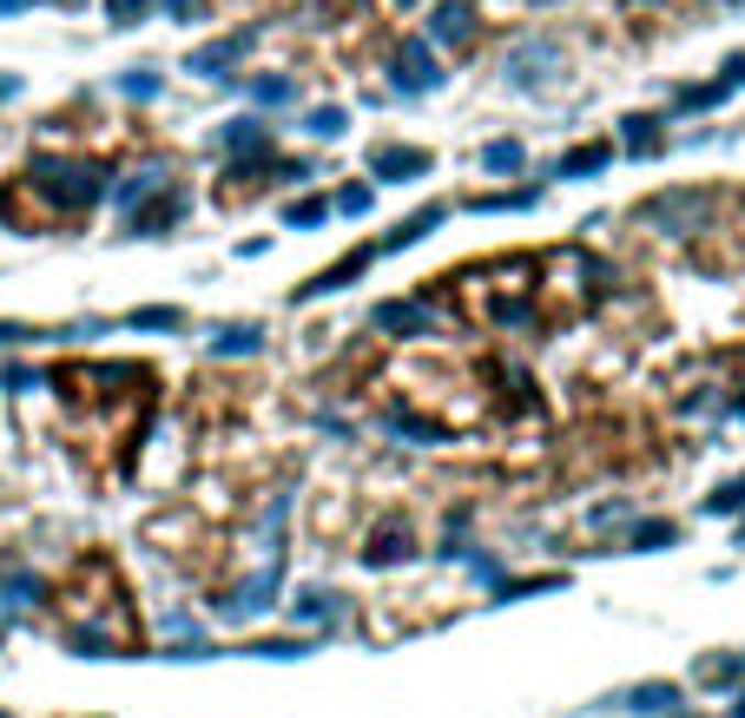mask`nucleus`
Returning <instances> with one entry per match:
<instances>
[{
  "label": "nucleus",
  "mask_w": 745,
  "mask_h": 718,
  "mask_svg": "<svg viewBox=\"0 0 745 718\" xmlns=\"http://www.w3.org/2000/svg\"><path fill=\"white\" fill-rule=\"evenodd\" d=\"M251 46H258V26H238V33H224V40L191 46V53H185V73H198V79H231V66H238Z\"/></svg>",
  "instance_id": "nucleus-6"
},
{
  "label": "nucleus",
  "mask_w": 745,
  "mask_h": 718,
  "mask_svg": "<svg viewBox=\"0 0 745 718\" xmlns=\"http://www.w3.org/2000/svg\"><path fill=\"white\" fill-rule=\"evenodd\" d=\"M33 0H0V20H13V13H26Z\"/></svg>",
  "instance_id": "nucleus-33"
},
{
  "label": "nucleus",
  "mask_w": 745,
  "mask_h": 718,
  "mask_svg": "<svg viewBox=\"0 0 745 718\" xmlns=\"http://www.w3.org/2000/svg\"><path fill=\"white\" fill-rule=\"evenodd\" d=\"M370 323L376 330H396V336H429V303H376Z\"/></svg>",
  "instance_id": "nucleus-12"
},
{
  "label": "nucleus",
  "mask_w": 745,
  "mask_h": 718,
  "mask_svg": "<svg viewBox=\"0 0 745 718\" xmlns=\"http://www.w3.org/2000/svg\"><path fill=\"white\" fill-rule=\"evenodd\" d=\"M535 198H541L535 185H522V191H489V198L475 191V198H469V211H528Z\"/></svg>",
  "instance_id": "nucleus-20"
},
{
  "label": "nucleus",
  "mask_w": 745,
  "mask_h": 718,
  "mask_svg": "<svg viewBox=\"0 0 745 718\" xmlns=\"http://www.w3.org/2000/svg\"><path fill=\"white\" fill-rule=\"evenodd\" d=\"M324 218H330V198H291V205H284V224H291V231H310V224H324Z\"/></svg>",
  "instance_id": "nucleus-21"
},
{
  "label": "nucleus",
  "mask_w": 745,
  "mask_h": 718,
  "mask_svg": "<svg viewBox=\"0 0 745 718\" xmlns=\"http://www.w3.org/2000/svg\"><path fill=\"white\" fill-rule=\"evenodd\" d=\"M152 7H158L165 20H205V13H211V0H152Z\"/></svg>",
  "instance_id": "nucleus-27"
},
{
  "label": "nucleus",
  "mask_w": 745,
  "mask_h": 718,
  "mask_svg": "<svg viewBox=\"0 0 745 718\" xmlns=\"http://www.w3.org/2000/svg\"><path fill=\"white\" fill-rule=\"evenodd\" d=\"M119 92L145 106V99H158V92H165V79H158V73H145V66H132V73H119Z\"/></svg>",
  "instance_id": "nucleus-23"
},
{
  "label": "nucleus",
  "mask_w": 745,
  "mask_h": 718,
  "mask_svg": "<svg viewBox=\"0 0 745 718\" xmlns=\"http://www.w3.org/2000/svg\"><path fill=\"white\" fill-rule=\"evenodd\" d=\"M383 73H390V92H403V99H423V92H436V86L449 79V73H442V53L429 46V33H403V40H390Z\"/></svg>",
  "instance_id": "nucleus-3"
},
{
  "label": "nucleus",
  "mask_w": 745,
  "mask_h": 718,
  "mask_svg": "<svg viewBox=\"0 0 745 718\" xmlns=\"http://www.w3.org/2000/svg\"><path fill=\"white\" fill-rule=\"evenodd\" d=\"M145 13H152V0H106V20L112 26H139Z\"/></svg>",
  "instance_id": "nucleus-25"
},
{
  "label": "nucleus",
  "mask_w": 745,
  "mask_h": 718,
  "mask_svg": "<svg viewBox=\"0 0 745 718\" xmlns=\"http://www.w3.org/2000/svg\"><path fill=\"white\" fill-rule=\"evenodd\" d=\"M20 92V73H0V99H13Z\"/></svg>",
  "instance_id": "nucleus-32"
},
{
  "label": "nucleus",
  "mask_w": 745,
  "mask_h": 718,
  "mask_svg": "<svg viewBox=\"0 0 745 718\" xmlns=\"http://www.w3.org/2000/svg\"><path fill=\"white\" fill-rule=\"evenodd\" d=\"M40 330H26V323H0V343H33Z\"/></svg>",
  "instance_id": "nucleus-30"
},
{
  "label": "nucleus",
  "mask_w": 745,
  "mask_h": 718,
  "mask_svg": "<svg viewBox=\"0 0 745 718\" xmlns=\"http://www.w3.org/2000/svg\"><path fill=\"white\" fill-rule=\"evenodd\" d=\"M370 264H376V244H357L350 257H337L330 270H317V277H310V284L297 290V297H324V290H343V284H350V277H363Z\"/></svg>",
  "instance_id": "nucleus-10"
},
{
  "label": "nucleus",
  "mask_w": 745,
  "mask_h": 718,
  "mask_svg": "<svg viewBox=\"0 0 745 718\" xmlns=\"http://www.w3.org/2000/svg\"><path fill=\"white\" fill-rule=\"evenodd\" d=\"M627 7H634V13H667L673 0H627Z\"/></svg>",
  "instance_id": "nucleus-31"
},
{
  "label": "nucleus",
  "mask_w": 745,
  "mask_h": 718,
  "mask_svg": "<svg viewBox=\"0 0 745 718\" xmlns=\"http://www.w3.org/2000/svg\"><path fill=\"white\" fill-rule=\"evenodd\" d=\"M561 66H568V46H561L555 33H528V40H515V46H508V59H502L508 86H522V92L555 86V73H561Z\"/></svg>",
  "instance_id": "nucleus-4"
},
{
  "label": "nucleus",
  "mask_w": 745,
  "mask_h": 718,
  "mask_svg": "<svg viewBox=\"0 0 745 718\" xmlns=\"http://www.w3.org/2000/svg\"><path fill=\"white\" fill-rule=\"evenodd\" d=\"M337 211H343V218H363V211H370V185H350V191L337 198Z\"/></svg>",
  "instance_id": "nucleus-28"
},
{
  "label": "nucleus",
  "mask_w": 745,
  "mask_h": 718,
  "mask_svg": "<svg viewBox=\"0 0 745 718\" xmlns=\"http://www.w3.org/2000/svg\"><path fill=\"white\" fill-rule=\"evenodd\" d=\"M370 172L376 178H429L436 158L423 145H370Z\"/></svg>",
  "instance_id": "nucleus-7"
},
{
  "label": "nucleus",
  "mask_w": 745,
  "mask_h": 718,
  "mask_svg": "<svg viewBox=\"0 0 745 718\" xmlns=\"http://www.w3.org/2000/svg\"><path fill=\"white\" fill-rule=\"evenodd\" d=\"M211 350H218V356H258L264 343H258V330H244V323H231V330H218V336H211Z\"/></svg>",
  "instance_id": "nucleus-22"
},
{
  "label": "nucleus",
  "mask_w": 745,
  "mask_h": 718,
  "mask_svg": "<svg viewBox=\"0 0 745 718\" xmlns=\"http://www.w3.org/2000/svg\"><path fill=\"white\" fill-rule=\"evenodd\" d=\"M264 145H271V125L251 119V112H238V119L218 125V152H224V158H231V152H264Z\"/></svg>",
  "instance_id": "nucleus-11"
},
{
  "label": "nucleus",
  "mask_w": 745,
  "mask_h": 718,
  "mask_svg": "<svg viewBox=\"0 0 745 718\" xmlns=\"http://www.w3.org/2000/svg\"><path fill=\"white\" fill-rule=\"evenodd\" d=\"M442 218H449L442 205H429V211H409V218H403V224H396V231H390V238L376 244V257H390V251H403V244H416V238H429V231H436Z\"/></svg>",
  "instance_id": "nucleus-14"
},
{
  "label": "nucleus",
  "mask_w": 745,
  "mask_h": 718,
  "mask_svg": "<svg viewBox=\"0 0 745 718\" xmlns=\"http://www.w3.org/2000/svg\"><path fill=\"white\" fill-rule=\"evenodd\" d=\"M277 600V567H264V574H251L244 587H231L224 600H218V614H231V620H244V614H264Z\"/></svg>",
  "instance_id": "nucleus-9"
},
{
  "label": "nucleus",
  "mask_w": 745,
  "mask_h": 718,
  "mask_svg": "<svg viewBox=\"0 0 745 718\" xmlns=\"http://www.w3.org/2000/svg\"><path fill=\"white\" fill-rule=\"evenodd\" d=\"M660 541H673V528H667V521H647V528H634V548H660Z\"/></svg>",
  "instance_id": "nucleus-29"
},
{
  "label": "nucleus",
  "mask_w": 745,
  "mask_h": 718,
  "mask_svg": "<svg viewBox=\"0 0 745 718\" xmlns=\"http://www.w3.org/2000/svg\"><path fill=\"white\" fill-rule=\"evenodd\" d=\"M165 185H172V165H139V172H125V178L112 185V211L125 218V211H139L145 198H158Z\"/></svg>",
  "instance_id": "nucleus-8"
},
{
  "label": "nucleus",
  "mask_w": 745,
  "mask_h": 718,
  "mask_svg": "<svg viewBox=\"0 0 745 718\" xmlns=\"http://www.w3.org/2000/svg\"><path fill=\"white\" fill-rule=\"evenodd\" d=\"M304 132L324 139V145H337V139L350 132V112H343V106H310V112H304Z\"/></svg>",
  "instance_id": "nucleus-16"
},
{
  "label": "nucleus",
  "mask_w": 745,
  "mask_h": 718,
  "mask_svg": "<svg viewBox=\"0 0 745 718\" xmlns=\"http://www.w3.org/2000/svg\"><path fill=\"white\" fill-rule=\"evenodd\" d=\"M535 7H555V0H535Z\"/></svg>",
  "instance_id": "nucleus-34"
},
{
  "label": "nucleus",
  "mask_w": 745,
  "mask_h": 718,
  "mask_svg": "<svg viewBox=\"0 0 745 718\" xmlns=\"http://www.w3.org/2000/svg\"><path fill=\"white\" fill-rule=\"evenodd\" d=\"M106 165L99 158H33L7 191H0V218L13 224V231H26V238H40V231H59V224H79L92 205H99V191H106Z\"/></svg>",
  "instance_id": "nucleus-1"
},
{
  "label": "nucleus",
  "mask_w": 745,
  "mask_h": 718,
  "mask_svg": "<svg viewBox=\"0 0 745 718\" xmlns=\"http://www.w3.org/2000/svg\"><path fill=\"white\" fill-rule=\"evenodd\" d=\"M475 165H482L489 178H508V172L528 165V145H522V139H489V145L475 152Z\"/></svg>",
  "instance_id": "nucleus-13"
},
{
  "label": "nucleus",
  "mask_w": 745,
  "mask_h": 718,
  "mask_svg": "<svg viewBox=\"0 0 745 718\" xmlns=\"http://www.w3.org/2000/svg\"><path fill=\"white\" fill-rule=\"evenodd\" d=\"M660 706H673V686H640L627 699V713H660Z\"/></svg>",
  "instance_id": "nucleus-26"
},
{
  "label": "nucleus",
  "mask_w": 745,
  "mask_h": 718,
  "mask_svg": "<svg viewBox=\"0 0 745 718\" xmlns=\"http://www.w3.org/2000/svg\"><path fill=\"white\" fill-rule=\"evenodd\" d=\"M125 323H132V330H178L185 310H172V303H145V310H132Z\"/></svg>",
  "instance_id": "nucleus-24"
},
{
  "label": "nucleus",
  "mask_w": 745,
  "mask_h": 718,
  "mask_svg": "<svg viewBox=\"0 0 745 718\" xmlns=\"http://www.w3.org/2000/svg\"><path fill=\"white\" fill-rule=\"evenodd\" d=\"M423 33H429V46H436V53H442V46H449V53H462V46H475V40H482V13H475V0H436Z\"/></svg>",
  "instance_id": "nucleus-5"
},
{
  "label": "nucleus",
  "mask_w": 745,
  "mask_h": 718,
  "mask_svg": "<svg viewBox=\"0 0 745 718\" xmlns=\"http://www.w3.org/2000/svg\"><path fill=\"white\" fill-rule=\"evenodd\" d=\"M621 139H627V152H660V112H627Z\"/></svg>",
  "instance_id": "nucleus-17"
},
{
  "label": "nucleus",
  "mask_w": 745,
  "mask_h": 718,
  "mask_svg": "<svg viewBox=\"0 0 745 718\" xmlns=\"http://www.w3.org/2000/svg\"><path fill=\"white\" fill-rule=\"evenodd\" d=\"M363 561H370V567H390V561H409V528H403V521H390L383 534H370V548H363Z\"/></svg>",
  "instance_id": "nucleus-15"
},
{
  "label": "nucleus",
  "mask_w": 745,
  "mask_h": 718,
  "mask_svg": "<svg viewBox=\"0 0 745 718\" xmlns=\"http://www.w3.org/2000/svg\"><path fill=\"white\" fill-rule=\"evenodd\" d=\"M251 99H258V106H291V99H297V79H291V73H258V79H251Z\"/></svg>",
  "instance_id": "nucleus-19"
},
{
  "label": "nucleus",
  "mask_w": 745,
  "mask_h": 718,
  "mask_svg": "<svg viewBox=\"0 0 745 718\" xmlns=\"http://www.w3.org/2000/svg\"><path fill=\"white\" fill-rule=\"evenodd\" d=\"M53 607H59V620H66V633H73L79 653H132L139 647V620H132L125 587H119V574H112L106 554H86L59 581Z\"/></svg>",
  "instance_id": "nucleus-2"
},
{
  "label": "nucleus",
  "mask_w": 745,
  "mask_h": 718,
  "mask_svg": "<svg viewBox=\"0 0 745 718\" xmlns=\"http://www.w3.org/2000/svg\"><path fill=\"white\" fill-rule=\"evenodd\" d=\"M607 158H614V145H574V152L555 165V178H588V172H607Z\"/></svg>",
  "instance_id": "nucleus-18"
}]
</instances>
